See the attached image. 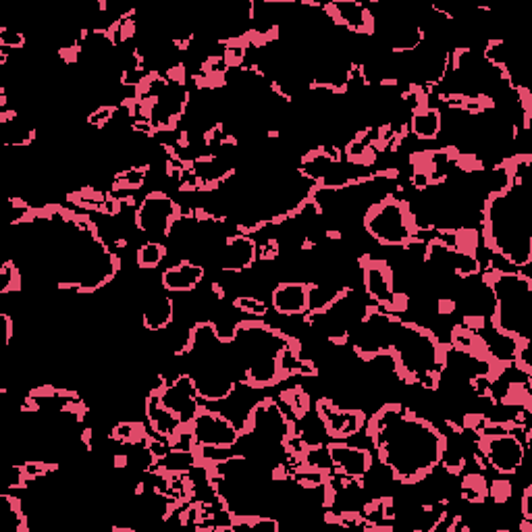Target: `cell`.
I'll return each instance as SVG.
<instances>
[{"label": "cell", "mask_w": 532, "mask_h": 532, "mask_svg": "<svg viewBox=\"0 0 532 532\" xmlns=\"http://www.w3.org/2000/svg\"><path fill=\"white\" fill-rule=\"evenodd\" d=\"M366 435L393 483L418 485L441 464L447 437L402 404H383L366 420Z\"/></svg>", "instance_id": "obj_1"}, {"label": "cell", "mask_w": 532, "mask_h": 532, "mask_svg": "<svg viewBox=\"0 0 532 532\" xmlns=\"http://www.w3.org/2000/svg\"><path fill=\"white\" fill-rule=\"evenodd\" d=\"M215 262L219 271L225 275H242L250 271L258 262L256 239L244 233L227 235L215 254Z\"/></svg>", "instance_id": "obj_8"}, {"label": "cell", "mask_w": 532, "mask_h": 532, "mask_svg": "<svg viewBox=\"0 0 532 532\" xmlns=\"http://www.w3.org/2000/svg\"><path fill=\"white\" fill-rule=\"evenodd\" d=\"M489 497V485L485 472H468L462 481V495L468 505H481Z\"/></svg>", "instance_id": "obj_15"}, {"label": "cell", "mask_w": 532, "mask_h": 532, "mask_svg": "<svg viewBox=\"0 0 532 532\" xmlns=\"http://www.w3.org/2000/svg\"><path fill=\"white\" fill-rule=\"evenodd\" d=\"M242 439V429L223 412H212L208 408H200L194 424H192V441L194 447L210 449V451H229L237 447Z\"/></svg>", "instance_id": "obj_5"}, {"label": "cell", "mask_w": 532, "mask_h": 532, "mask_svg": "<svg viewBox=\"0 0 532 532\" xmlns=\"http://www.w3.org/2000/svg\"><path fill=\"white\" fill-rule=\"evenodd\" d=\"M316 416L323 424L325 435H329L333 441H345L350 437H356L366 427V412L358 408H341L337 402L329 397L316 399Z\"/></svg>", "instance_id": "obj_7"}, {"label": "cell", "mask_w": 532, "mask_h": 532, "mask_svg": "<svg viewBox=\"0 0 532 532\" xmlns=\"http://www.w3.org/2000/svg\"><path fill=\"white\" fill-rule=\"evenodd\" d=\"M364 229L383 248L424 246L420 227L410 210L408 200H397L393 194L370 204L364 215Z\"/></svg>", "instance_id": "obj_3"}, {"label": "cell", "mask_w": 532, "mask_h": 532, "mask_svg": "<svg viewBox=\"0 0 532 532\" xmlns=\"http://www.w3.org/2000/svg\"><path fill=\"white\" fill-rule=\"evenodd\" d=\"M25 44H28V40H25V34L17 32V30H9V28H3L0 30V48L3 50H23Z\"/></svg>", "instance_id": "obj_20"}, {"label": "cell", "mask_w": 532, "mask_h": 532, "mask_svg": "<svg viewBox=\"0 0 532 532\" xmlns=\"http://www.w3.org/2000/svg\"><path fill=\"white\" fill-rule=\"evenodd\" d=\"M181 217H183L181 206L165 192L154 190L142 200L136 212H133V227H136V231L140 233H156L169 237L173 225Z\"/></svg>", "instance_id": "obj_6"}, {"label": "cell", "mask_w": 532, "mask_h": 532, "mask_svg": "<svg viewBox=\"0 0 532 532\" xmlns=\"http://www.w3.org/2000/svg\"><path fill=\"white\" fill-rule=\"evenodd\" d=\"M528 165L530 158L520 161L514 179L503 188L489 192L481 206L485 248L520 269L532 262V235L524 185V171Z\"/></svg>", "instance_id": "obj_2"}, {"label": "cell", "mask_w": 532, "mask_h": 532, "mask_svg": "<svg viewBox=\"0 0 532 532\" xmlns=\"http://www.w3.org/2000/svg\"><path fill=\"white\" fill-rule=\"evenodd\" d=\"M310 291L312 283L304 281H281L271 291L273 310L279 316L296 318L306 316L310 312Z\"/></svg>", "instance_id": "obj_11"}, {"label": "cell", "mask_w": 532, "mask_h": 532, "mask_svg": "<svg viewBox=\"0 0 532 532\" xmlns=\"http://www.w3.org/2000/svg\"><path fill=\"white\" fill-rule=\"evenodd\" d=\"M358 262L362 266L366 296L372 300V304H377L383 310L391 312L397 289H395V277H393V269L389 266V262L370 258L368 254L360 256Z\"/></svg>", "instance_id": "obj_9"}, {"label": "cell", "mask_w": 532, "mask_h": 532, "mask_svg": "<svg viewBox=\"0 0 532 532\" xmlns=\"http://www.w3.org/2000/svg\"><path fill=\"white\" fill-rule=\"evenodd\" d=\"M169 254V248L161 242H146L136 252V264L142 271H152L161 264Z\"/></svg>", "instance_id": "obj_17"}, {"label": "cell", "mask_w": 532, "mask_h": 532, "mask_svg": "<svg viewBox=\"0 0 532 532\" xmlns=\"http://www.w3.org/2000/svg\"><path fill=\"white\" fill-rule=\"evenodd\" d=\"M530 499H532V485H526L520 497V514L524 520H532V510H530Z\"/></svg>", "instance_id": "obj_22"}, {"label": "cell", "mask_w": 532, "mask_h": 532, "mask_svg": "<svg viewBox=\"0 0 532 532\" xmlns=\"http://www.w3.org/2000/svg\"><path fill=\"white\" fill-rule=\"evenodd\" d=\"M150 175V165H138V167H125L119 169L113 175L111 192L113 194H131L138 192L146 185V179Z\"/></svg>", "instance_id": "obj_14"}, {"label": "cell", "mask_w": 532, "mask_h": 532, "mask_svg": "<svg viewBox=\"0 0 532 532\" xmlns=\"http://www.w3.org/2000/svg\"><path fill=\"white\" fill-rule=\"evenodd\" d=\"M281 402L296 420L306 418L310 414V410H312L310 397H308V393L302 387H291V389L281 391Z\"/></svg>", "instance_id": "obj_16"}, {"label": "cell", "mask_w": 532, "mask_h": 532, "mask_svg": "<svg viewBox=\"0 0 532 532\" xmlns=\"http://www.w3.org/2000/svg\"><path fill=\"white\" fill-rule=\"evenodd\" d=\"M325 449L333 474L348 476L354 478V481H364L372 466H375V460H372V454L368 449L352 447L345 441H333Z\"/></svg>", "instance_id": "obj_10"}, {"label": "cell", "mask_w": 532, "mask_h": 532, "mask_svg": "<svg viewBox=\"0 0 532 532\" xmlns=\"http://www.w3.org/2000/svg\"><path fill=\"white\" fill-rule=\"evenodd\" d=\"M530 435V429L518 431ZM516 431H505V433H483L478 435L476 451L483 456L487 462V468L497 470L499 474H516L524 462L526 456V443L518 437Z\"/></svg>", "instance_id": "obj_4"}, {"label": "cell", "mask_w": 532, "mask_h": 532, "mask_svg": "<svg viewBox=\"0 0 532 532\" xmlns=\"http://www.w3.org/2000/svg\"><path fill=\"white\" fill-rule=\"evenodd\" d=\"M233 308L237 312H242L246 316H252V318H262L269 314V304H266L264 300H258V298H250V296H237L233 298Z\"/></svg>", "instance_id": "obj_19"}, {"label": "cell", "mask_w": 532, "mask_h": 532, "mask_svg": "<svg viewBox=\"0 0 532 532\" xmlns=\"http://www.w3.org/2000/svg\"><path fill=\"white\" fill-rule=\"evenodd\" d=\"M489 497L497 505H505L508 503V499L512 497V483L510 481H493L489 485Z\"/></svg>", "instance_id": "obj_21"}, {"label": "cell", "mask_w": 532, "mask_h": 532, "mask_svg": "<svg viewBox=\"0 0 532 532\" xmlns=\"http://www.w3.org/2000/svg\"><path fill=\"white\" fill-rule=\"evenodd\" d=\"M175 308L177 306L169 291L150 287L142 308V327L150 333H161L169 329L175 321Z\"/></svg>", "instance_id": "obj_12"}, {"label": "cell", "mask_w": 532, "mask_h": 532, "mask_svg": "<svg viewBox=\"0 0 532 532\" xmlns=\"http://www.w3.org/2000/svg\"><path fill=\"white\" fill-rule=\"evenodd\" d=\"M204 266L194 260H181L161 275L163 289L169 294H192L204 279Z\"/></svg>", "instance_id": "obj_13"}, {"label": "cell", "mask_w": 532, "mask_h": 532, "mask_svg": "<svg viewBox=\"0 0 532 532\" xmlns=\"http://www.w3.org/2000/svg\"><path fill=\"white\" fill-rule=\"evenodd\" d=\"M23 277L19 266H15L13 262H5L0 266V294L9 296V294H17V291L23 289Z\"/></svg>", "instance_id": "obj_18"}]
</instances>
